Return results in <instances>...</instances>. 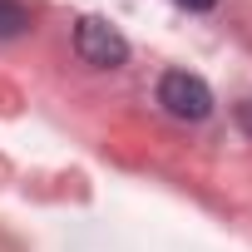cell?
<instances>
[{
    "instance_id": "obj_3",
    "label": "cell",
    "mask_w": 252,
    "mask_h": 252,
    "mask_svg": "<svg viewBox=\"0 0 252 252\" xmlns=\"http://www.w3.org/2000/svg\"><path fill=\"white\" fill-rule=\"evenodd\" d=\"M25 25H30V10L20 0H0V40H15Z\"/></svg>"
},
{
    "instance_id": "obj_2",
    "label": "cell",
    "mask_w": 252,
    "mask_h": 252,
    "mask_svg": "<svg viewBox=\"0 0 252 252\" xmlns=\"http://www.w3.org/2000/svg\"><path fill=\"white\" fill-rule=\"evenodd\" d=\"M158 104H163L173 119L198 124V119L213 114V89H208L198 74H188V69H168V74L158 79Z\"/></svg>"
},
{
    "instance_id": "obj_1",
    "label": "cell",
    "mask_w": 252,
    "mask_h": 252,
    "mask_svg": "<svg viewBox=\"0 0 252 252\" xmlns=\"http://www.w3.org/2000/svg\"><path fill=\"white\" fill-rule=\"evenodd\" d=\"M74 50H79V60L94 64V69H119L124 60H129V40H124L109 20H99V15H84V20L74 25Z\"/></svg>"
},
{
    "instance_id": "obj_5",
    "label": "cell",
    "mask_w": 252,
    "mask_h": 252,
    "mask_svg": "<svg viewBox=\"0 0 252 252\" xmlns=\"http://www.w3.org/2000/svg\"><path fill=\"white\" fill-rule=\"evenodd\" d=\"M178 5H183V10H213L218 0H178Z\"/></svg>"
},
{
    "instance_id": "obj_4",
    "label": "cell",
    "mask_w": 252,
    "mask_h": 252,
    "mask_svg": "<svg viewBox=\"0 0 252 252\" xmlns=\"http://www.w3.org/2000/svg\"><path fill=\"white\" fill-rule=\"evenodd\" d=\"M237 124H242V129L252 134V99H242V104H237Z\"/></svg>"
}]
</instances>
